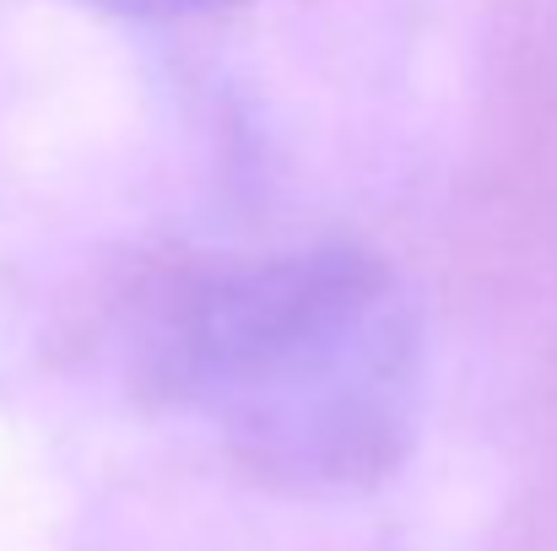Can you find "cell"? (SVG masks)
Returning <instances> with one entry per match:
<instances>
[{
  "instance_id": "1",
  "label": "cell",
  "mask_w": 557,
  "mask_h": 551,
  "mask_svg": "<svg viewBox=\"0 0 557 551\" xmlns=\"http://www.w3.org/2000/svg\"><path fill=\"white\" fill-rule=\"evenodd\" d=\"M141 384L276 492H358L417 433L422 320L369 249L314 243L163 276L136 320Z\"/></svg>"
},
{
  "instance_id": "2",
  "label": "cell",
  "mask_w": 557,
  "mask_h": 551,
  "mask_svg": "<svg viewBox=\"0 0 557 551\" xmlns=\"http://www.w3.org/2000/svg\"><path fill=\"white\" fill-rule=\"evenodd\" d=\"M87 5H103L120 16H200V11H222L238 0H87Z\"/></svg>"
}]
</instances>
